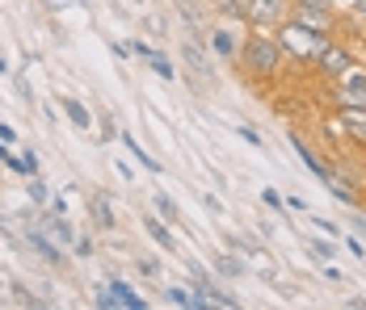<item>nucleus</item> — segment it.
Segmentation results:
<instances>
[{
	"mask_svg": "<svg viewBox=\"0 0 366 310\" xmlns=\"http://www.w3.org/2000/svg\"><path fill=\"white\" fill-rule=\"evenodd\" d=\"M337 126H341V135L350 138L354 147H366V109L341 105V109H337Z\"/></svg>",
	"mask_w": 366,
	"mask_h": 310,
	"instance_id": "6",
	"label": "nucleus"
},
{
	"mask_svg": "<svg viewBox=\"0 0 366 310\" xmlns=\"http://www.w3.org/2000/svg\"><path fill=\"white\" fill-rule=\"evenodd\" d=\"M89 218H93V231H114V210H110L102 189L89 197Z\"/></svg>",
	"mask_w": 366,
	"mask_h": 310,
	"instance_id": "13",
	"label": "nucleus"
},
{
	"mask_svg": "<svg viewBox=\"0 0 366 310\" xmlns=\"http://www.w3.org/2000/svg\"><path fill=\"white\" fill-rule=\"evenodd\" d=\"M131 51H135L139 59H147V55H152V46H147V42H139V38H131Z\"/></svg>",
	"mask_w": 366,
	"mask_h": 310,
	"instance_id": "29",
	"label": "nucleus"
},
{
	"mask_svg": "<svg viewBox=\"0 0 366 310\" xmlns=\"http://www.w3.org/2000/svg\"><path fill=\"white\" fill-rule=\"evenodd\" d=\"M316 68L325 71L329 80H341L345 71L354 68V59H350V51H345V46H332V42H325V46H320V55H316Z\"/></svg>",
	"mask_w": 366,
	"mask_h": 310,
	"instance_id": "5",
	"label": "nucleus"
},
{
	"mask_svg": "<svg viewBox=\"0 0 366 310\" xmlns=\"http://www.w3.org/2000/svg\"><path fill=\"white\" fill-rule=\"evenodd\" d=\"M182 59H185V68H189V71H198V76H202L207 84L215 80V68H211V59H207V51H202V46L185 42V46H182Z\"/></svg>",
	"mask_w": 366,
	"mask_h": 310,
	"instance_id": "12",
	"label": "nucleus"
},
{
	"mask_svg": "<svg viewBox=\"0 0 366 310\" xmlns=\"http://www.w3.org/2000/svg\"><path fill=\"white\" fill-rule=\"evenodd\" d=\"M185 269H189V277H194V289H198V294H207V298H211V302H215V306H240V302H236V298H232V294H223L219 285H215V281H211V277L202 273V264H194V260H189V264H185Z\"/></svg>",
	"mask_w": 366,
	"mask_h": 310,
	"instance_id": "9",
	"label": "nucleus"
},
{
	"mask_svg": "<svg viewBox=\"0 0 366 310\" xmlns=\"http://www.w3.org/2000/svg\"><path fill=\"white\" fill-rule=\"evenodd\" d=\"M295 4H303V9H325V13H332V0H295Z\"/></svg>",
	"mask_w": 366,
	"mask_h": 310,
	"instance_id": "27",
	"label": "nucleus"
},
{
	"mask_svg": "<svg viewBox=\"0 0 366 310\" xmlns=\"http://www.w3.org/2000/svg\"><path fill=\"white\" fill-rule=\"evenodd\" d=\"M211 42H215V55H223V59H232V55H240V42L227 34L223 26H215V34H211Z\"/></svg>",
	"mask_w": 366,
	"mask_h": 310,
	"instance_id": "19",
	"label": "nucleus"
},
{
	"mask_svg": "<svg viewBox=\"0 0 366 310\" xmlns=\"http://www.w3.org/2000/svg\"><path fill=\"white\" fill-rule=\"evenodd\" d=\"M240 68L249 71L253 80H274L278 71H282V59H287V51H282V42L269 34H249L244 42H240Z\"/></svg>",
	"mask_w": 366,
	"mask_h": 310,
	"instance_id": "1",
	"label": "nucleus"
},
{
	"mask_svg": "<svg viewBox=\"0 0 366 310\" xmlns=\"http://www.w3.org/2000/svg\"><path fill=\"white\" fill-rule=\"evenodd\" d=\"M219 273L223 277H244L249 273V264H244L240 256H219Z\"/></svg>",
	"mask_w": 366,
	"mask_h": 310,
	"instance_id": "21",
	"label": "nucleus"
},
{
	"mask_svg": "<svg viewBox=\"0 0 366 310\" xmlns=\"http://www.w3.org/2000/svg\"><path fill=\"white\" fill-rule=\"evenodd\" d=\"M72 247H76V256H93V243H89V239H76Z\"/></svg>",
	"mask_w": 366,
	"mask_h": 310,
	"instance_id": "30",
	"label": "nucleus"
},
{
	"mask_svg": "<svg viewBox=\"0 0 366 310\" xmlns=\"http://www.w3.org/2000/svg\"><path fill=\"white\" fill-rule=\"evenodd\" d=\"M147 63H152V71H156V76H164V80H173V76H177V71H173V63H169L160 51H152V55H147Z\"/></svg>",
	"mask_w": 366,
	"mask_h": 310,
	"instance_id": "22",
	"label": "nucleus"
},
{
	"mask_svg": "<svg viewBox=\"0 0 366 310\" xmlns=\"http://www.w3.org/2000/svg\"><path fill=\"white\" fill-rule=\"evenodd\" d=\"M118 138H122V143H127V151H131V155H135V160H139V164H144L147 172H160V160H152V155H147L144 147H139V143H135V138H131V130H118Z\"/></svg>",
	"mask_w": 366,
	"mask_h": 310,
	"instance_id": "16",
	"label": "nucleus"
},
{
	"mask_svg": "<svg viewBox=\"0 0 366 310\" xmlns=\"http://www.w3.org/2000/svg\"><path fill=\"white\" fill-rule=\"evenodd\" d=\"M236 135H240V138H244V143H253V147H265V138H261V135H257V130H253V126H236Z\"/></svg>",
	"mask_w": 366,
	"mask_h": 310,
	"instance_id": "25",
	"label": "nucleus"
},
{
	"mask_svg": "<svg viewBox=\"0 0 366 310\" xmlns=\"http://www.w3.org/2000/svg\"><path fill=\"white\" fill-rule=\"evenodd\" d=\"M278 42H282V51H287V59H299V63H316V55H320V46L329 42L325 34H316V30H307V26H299V21H282L278 26Z\"/></svg>",
	"mask_w": 366,
	"mask_h": 310,
	"instance_id": "2",
	"label": "nucleus"
},
{
	"mask_svg": "<svg viewBox=\"0 0 366 310\" xmlns=\"http://www.w3.org/2000/svg\"><path fill=\"white\" fill-rule=\"evenodd\" d=\"M9 294H13V302H17V306H46V298H34V294H30V289H26L21 281H17V285H13Z\"/></svg>",
	"mask_w": 366,
	"mask_h": 310,
	"instance_id": "20",
	"label": "nucleus"
},
{
	"mask_svg": "<svg viewBox=\"0 0 366 310\" xmlns=\"http://www.w3.org/2000/svg\"><path fill=\"white\" fill-rule=\"evenodd\" d=\"M64 113H68V122H72L76 130H89V122H93V118H89V109L76 101V97H64Z\"/></svg>",
	"mask_w": 366,
	"mask_h": 310,
	"instance_id": "17",
	"label": "nucleus"
},
{
	"mask_svg": "<svg viewBox=\"0 0 366 310\" xmlns=\"http://www.w3.org/2000/svg\"><path fill=\"white\" fill-rule=\"evenodd\" d=\"M295 21L299 26H307V30H316V34H332V13H325V9H303V4H295Z\"/></svg>",
	"mask_w": 366,
	"mask_h": 310,
	"instance_id": "11",
	"label": "nucleus"
},
{
	"mask_svg": "<svg viewBox=\"0 0 366 310\" xmlns=\"http://www.w3.org/2000/svg\"><path fill=\"white\" fill-rule=\"evenodd\" d=\"M102 310H114V306H131V310H144V298L131 289V285H122V281H114L110 289H102L97 298H93Z\"/></svg>",
	"mask_w": 366,
	"mask_h": 310,
	"instance_id": "7",
	"label": "nucleus"
},
{
	"mask_svg": "<svg viewBox=\"0 0 366 310\" xmlns=\"http://www.w3.org/2000/svg\"><path fill=\"white\" fill-rule=\"evenodd\" d=\"M287 9H291V0H249L240 9V17L257 30H278L287 21Z\"/></svg>",
	"mask_w": 366,
	"mask_h": 310,
	"instance_id": "3",
	"label": "nucleus"
},
{
	"mask_svg": "<svg viewBox=\"0 0 366 310\" xmlns=\"http://www.w3.org/2000/svg\"><path fill=\"white\" fill-rule=\"evenodd\" d=\"M135 4H147V0H135Z\"/></svg>",
	"mask_w": 366,
	"mask_h": 310,
	"instance_id": "33",
	"label": "nucleus"
},
{
	"mask_svg": "<svg viewBox=\"0 0 366 310\" xmlns=\"http://www.w3.org/2000/svg\"><path fill=\"white\" fill-rule=\"evenodd\" d=\"M332 97H337V109H341V105H354V109H366V71L350 68L345 76H341V80H337Z\"/></svg>",
	"mask_w": 366,
	"mask_h": 310,
	"instance_id": "4",
	"label": "nucleus"
},
{
	"mask_svg": "<svg viewBox=\"0 0 366 310\" xmlns=\"http://www.w3.org/2000/svg\"><path fill=\"white\" fill-rule=\"evenodd\" d=\"M144 231L160 243L164 252H177V243H173V235H169V227H164V218H160V214H156V218H144Z\"/></svg>",
	"mask_w": 366,
	"mask_h": 310,
	"instance_id": "15",
	"label": "nucleus"
},
{
	"mask_svg": "<svg viewBox=\"0 0 366 310\" xmlns=\"http://www.w3.org/2000/svg\"><path fill=\"white\" fill-rule=\"evenodd\" d=\"M261 202H265V206H269V210H282V197H278L274 189H265V193H261Z\"/></svg>",
	"mask_w": 366,
	"mask_h": 310,
	"instance_id": "26",
	"label": "nucleus"
},
{
	"mask_svg": "<svg viewBox=\"0 0 366 310\" xmlns=\"http://www.w3.org/2000/svg\"><path fill=\"white\" fill-rule=\"evenodd\" d=\"M0 294H4V285H0Z\"/></svg>",
	"mask_w": 366,
	"mask_h": 310,
	"instance_id": "34",
	"label": "nucleus"
},
{
	"mask_svg": "<svg viewBox=\"0 0 366 310\" xmlns=\"http://www.w3.org/2000/svg\"><path fill=\"white\" fill-rule=\"evenodd\" d=\"M287 138H291V147L299 151V160L307 164V172H312V176H320V180H329V176L337 172V168H329V164H325V160H320V155H316V151H312V147H307L303 138H299V130H291Z\"/></svg>",
	"mask_w": 366,
	"mask_h": 310,
	"instance_id": "10",
	"label": "nucleus"
},
{
	"mask_svg": "<svg viewBox=\"0 0 366 310\" xmlns=\"http://www.w3.org/2000/svg\"><path fill=\"white\" fill-rule=\"evenodd\" d=\"M358 13H366V0H358Z\"/></svg>",
	"mask_w": 366,
	"mask_h": 310,
	"instance_id": "32",
	"label": "nucleus"
},
{
	"mask_svg": "<svg viewBox=\"0 0 366 310\" xmlns=\"http://www.w3.org/2000/svg\"><path fill=\"white\" fill-rule=\"evenodd\" d=\"M42 227H46V235L59 243V247H72V243H76V231H72V222H68L64 214H51Z\"/></svg>",
	"mask_w": 366,
	"mask_h": 310,
	"instance_id": "14",
	"label": "nucleus"
},
{
	"mask_svg": "<svg viewBox=\"0 0 366 310\" xmlns=\"http://www.w3.org/2000/svg\"><path fill=\"white\" fill-rule=\"evenodd\" d=\"M139 273L144 277H160V264H156V260H139Z\"/></svg>",
	"mask_w": 366,
	"mask_h": 310,
	"instance_id": "28",
	"label": "nucleus"
},
{
	"mask_svg": "<svg viewBox=\"0 0 366 310\" xmlns=\"http://www.w3.org/2000/svg\"><path fill=\"white\" fill-rule=\"evenodd\" d=\"M152 206H156V214H160L169 227H182V214H177V206H173V197H169V193H156V197H152Z\"/></svg>",
	"mask_w": 366,
	"mask_h": 310,
	"instance_id": "18",
	"label": "nucleus"
},
{
	"mask_svg": "<svg viewBox=\"0 0 366 310\" xmlns=\"http://www.w3.org/2000/svg\"><path fill=\"white\" fill-rule=\"evenodd\" d=\"M354 231H358V235H366V218H354Z\"/></svg>",
	"mask_w": 366,
	"mask_h": 310,
	"instance_id": "31",
	"label": "nucleus"
},
{
	"mask_svg": "<svg viewBox=\"0 0 366 310\" xmlns=\"http://www.w3.org/2000/svg\"><path fill=\"white\" fill-rule=\"evenodd\" d=\"M30 202H34V206H46V202H51V189H46L38 176H30Z\"/></svg>",
	"mask_w": 366,
	"mask_h": 310,
	"instance_id": "23",
	"label": "nucleus"
},
{
	"mask_svg": "<svg viewBox=\"0 0 366 310\" xmlns=\"http://www.w3.org/2000/svg\"><path fill=\"white\" fill-rule=\"evenodd\" d=\"M307 247H312V252H316L320 260H337V247H332V243H325V239H312Z\"/></svg>",
	"mask_w": 366,
	"mask_h": 310,
	"instance_id": "24",
	"label": "nucleus"
},
{
	"mask_svg": "<svg viewBox=\"0 0 366 310\" xmlns=\"http://www.w3.org/2000/svg\"><path fill=\"white\" fill-rule=\"evenodd\" d=\"M26 247L34 252L42 264H51V269H64V264H68V260H64V247L51 239V235H42V231H30V235H26Z\"/></svg>",
	"mask_w": 366,
	"mask_h": 310,
	"instance_id": "8",
	"label": "nucleus"
}]
</instances>
